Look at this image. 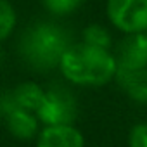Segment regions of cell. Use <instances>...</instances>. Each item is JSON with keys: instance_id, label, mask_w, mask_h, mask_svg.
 <instances>
[{"instance_id": "ba28073f", "label": "cell", "mask_w": 147, "mask_h": 147, "mask_svg": "<svg viewBox=\"0 0 147 147\" xmlns=\"http://www.w3.org/2000/svg\"><path fill=\"white\" fill-rule=\"evenodd\" d=\"M121 90L137 104L147 106V67L142 69H123L116 67L114 75Z\"/></svg>"}, {"instance_id": "4fadbf2b", "label": "cell", "mask_w": 147, "mask_h": 147, "mask_svg": "<svg viewBox=\"0 0 147 147\" xmlns=\"http://www.w3.org/2000/svg\"><path fill=\"white\" fill-rule=\"evenodd\" d=\"M130 147H147V123H138L131 128L128 137Z\"/></svg>"}, {"instance_id": "7a4b0ae2", "label": "cell", "mask_w": 147, "mask_h": 147, "mask_svg": "<svg viewBox=\"0 0 147 147\" xmlns=\"http://www.w3.org/2000/svg\"><path fill=\"white\" fill-rule=\"evenodd\" d=\"M71 45L69 33L49 21L35 23L26 28L18 42L21 59L36 71H49L59 67L61 57Z\"/></svg>"}, {"instance_id": "9c48e42d", "label": "cell", "mask_w": 147, "mask_h": 147, "mask_svg": "<svg viewBox=\"0 0 147 147\" xmlns=\"http://www.w3.org/2000/svg\"><path fill=\"white\" fill-rule=\"evenodd\" d=\"M9 97L16 106L28 109L31 113H36V109L43 102L45 90L33 82H24V83H19L14 90H9Z\"/></svg>"}, {"instance_id": "8992f818", "label": "cell", "mask_w": 147, "mask_h": 147, "mask_svg": "<svg viewBox=\"0 0 147 147\" xmlns=\"http://www.w3.org/2000/svg\"><path fill=\"white\" fill-rule=\"evenodd\" d=\"M116 67L142 69L147 67V31L128 33L118 47Z\"/></svg>"}, {"instance_id": "6da1fadb", "label": "cell", "mask_w": 147, "mask_h": 147, "mask_svg": "<svg viewBox=\"0 0 147 147\" xmlns=\"http://www.w3.org/2000/svg\"><path fill=\"white\" fill-rule=\"evenodd\" d=\"M59 69L69 83L102 87L116 75V59L106 49L71 43L61 57Z\"/></svg>"}, {"instance_id": "7c38bea8", "label": "cell", "mask_w": 147, "mask_h": 147, "mask_svg": "<svg viewBox=\"0 0 147 147\" xmlns=\"http://www.w3.org/2000/svg\"><path fill=\"white\" fill-rule=\"evenodd\" d=\"M42 4L49 12L55 16H64L76 11L83 4V0H42Z\"/></svg>"}, {"instance_id": "30bf717a", "label": "cell", "mask_w": 147, "mask_h": 147, "mask_svg": "<svg viewBox=\"0 0 147 147\" xmlns=\"http://www.w3.org/2000/svg\"><path fill=\"white\" fill-rule=\"evenodd\" d=\"M83 43L97 47V49H111L113 43V36L109 33V30L102 24H90L83 30Z\"/></svg>"}, {"instance_id": "8fae6325", "label": "cell", "mask_w": 147, "mask_h": 147, "mask_svg": "<svg viewBox=\"0 0 147 147\" xmlns=\"http://www.w3.org/2000/svg\"><path fill=\"white\" fill-rule=\"evenodd\" d=\"M18 24L16 9L9 0H0V42L7 40Z\"/></svg>"}, {"instance_id": "277c9868", "label": "cell", "mask_w": 147, "mask_h": 147, "mask_svg": "<svg viewBox=\"0 0 147 147\" xmlns=\"http://www.w3.org/2000/svg\"><path fill=\"white\" fill-rule=\"evenodd\" d=\"M106 12L111 24L126 35L147 31V0H107Z\"/></svg>"}, {"instance_id": "5b68a950", "label": "cell", "mask_w": 147, "mask_h": 147, "mask_svg": "<svg viewBox=\"0 0 147 147\" xmlns=\"http://www.w3.org/2000/svg\"><path fill=\"white\" fill-rule=\"evenodd\" d=\"M0 118L4 119L7 130L19 140H31L38 133L40 121L36 114L16 106L9 97V92L0 94Z\"/></svg>"}, {"instance_id": "3957f363", "label": "cell", "mask_w": 147, "mask_h": 147, "mask_svg": "<svg viewBox=\"0 0 147 147\" xmlns=\"http://www.w3.org/2000/svg\"><path fill=\"white\" fill-rule=\"evenodd\" d=\"M35 114L45 126L73 125L78 116V104L69 88L62 87L61 83H54L45 90L43 102Z\"/></svg>"}, {"instance_id": "52a82bcc", "label": "cell", "mask_w": 147, "mask_h": 147, "mask_svg": "<svg viewBox=\"0 0 147 147\" xmlns=\"http://www.w3.org/2000/svg\"><path fill=\"white\" fill-rule=\"evenodd\" d=\"M36 147H85V138L73 125H50L36 133Z\"/></svg>"}, {"instance_id": "5bb4252c", "label": "cell", "mask_w": 147, "mask_h": 147, "mask_svg": "<svg viewBox=\"0 0 147 147\" xmlns=\"http://www.w3.org/2000/svg\"><path fill=\"white\" fill-rule=\"evenodd\" d=\"M2 57H4V54H2V50H0V64H2V61H4Z\"/></svg>"}]
</instances>
